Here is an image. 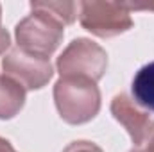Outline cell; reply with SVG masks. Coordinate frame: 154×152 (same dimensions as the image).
Wrapping results in <instances>:
<instances>
[{
  "instance_id": "obj_9",
  "label": "cell",
  "mask_w": 154,
  "mask_h": 152,
  "mask_svg": "<svg viewBox=\"0 0 154 152\" xmlns=\"http://www.w3.org/2000/svg\"><path fill=\"white\" fill-rule=\"evenodd\" d=\"M31 9L36 11H43L47 14H50L52 18H56L59 23L63 25H70L75 22L77 16V2H70V0H45V2H31Z\"/></svg>"
},
{
  "instance_id": "obj_12",
  "label": "cell",
  "mask_w": 154,
  "mask_h": 152,
  "mask_svg": "<svg viewBox=\"0 0 154 152\" xmlns=\"http://www.w3.org/2000/svg\"><path fill=\"white\" fill-rule=\"evenodd\" d=\"M0 152H18V150L11 145V141H9V140H5V138H2V136H0Z\"/></svg>"
},
{
  "instance_id": "obj_7",
  "label": "cell",
  "mask_w": 154,
  "mask_h": 152,
  "mask_svg": "<svg viewBox=\"0 0 154 152\" xmlns=\"http://www.w3.org/2000/svg\"><path fill=\"white\" fill-rule=\"evenodd\" d=\"M25 90L11 77H0V120H11L25 106Z\"/></svg>"
},
{
  "instance_id": "obj_14",
  "label": "cell",
  "mask_w": 154,
  "mask_h": 152,
  "mask_svg": "<svg viewBox=\"0 0 154 152\" xmlns=\"http://www.w3.org/2000/svg\"><path fill=\"white\" fill-rule=\"evenodd\" d=\"M149 143H151V145H152V147H154V136H152V138H151V140H149Z\"/></svg>"
},
{
  "instance_id": "obj_6",
  "label": "cell",
  "mask_w": 154,
  "mask_h": 152,
  "mask_svg": "<svg viewBox=\"0 0 154 152\" xmlns=\"http://www.w3.org/2000/svg\"><path fill=\"white\" fill-rule=\"evenodd\" d=\"M109 111L113 118L129 132L134 147H143L154 136V114L138 106L131 95L127 93L115 95Z\"/></svg>"
},
{
  "instance_id": "obj_13",
  "label": "cell",
  "mask_w": 154,
  "mask_h": 152,
  "mask_svg": "<svg viewBox=\"0 0 154 152\" xmlns=\"http://www.w3.org/2000/svg\"><path fill=\"white\" fill-rule=\"evenodd\" d=\"M129 152H154V147L151 143H147L145 147H134L133 150H129Z\"/></svg>"
},
{
  "instance_id": "obj_8",
  "label": "cell",
  "mask_w": 154,
  "mask_h": 152,
  "mask_svg": "<svg viewBox=\"0 0 154 152\" xmlns=\"http://www.w3.org/2000/svg\"><path fill=\"white\" fill-rule=\"evenodd\" d=\"M133 100L145 111L154 113V61L143 65L131 82Z\"/></svg>"
},
{
  "instance_id": "obj_2",
  "label": "cell",
  "mask_w": 154,
  "mask_h": 152,
  "mask_svg": "<svg viewBox=\"0 0 154 152\" xmlns=\"http://www.w3.org/2000/svg\"><path fill=\"white\" fill-rule=\"evenodd\" d=\"M65 36V25L50 14L32 9V13L22 18L14 27V38L18 48L48 59L61 45Z\"/></svg>"
},
{
  "instance_id": "obj_1",
  "label": "cell",
  "mask_w": 154,
  "mask_h": 152,
  "mask_svg": "<svg viewBox=\"0 0 154 152\" xmlns=\"http://www.w3.org/2000/svg\"><path fill=\"white\" fill-rule=\"evenodd\" d=\"M100 90L97 82L82 77H61L54 84V104L59 116L81 125L93 120L100 111Z\"/></svg>"
},
{
  "instance_id": "obj_11",
  "label": "cell",
  "mask_w": 154,
  "mask_h": 152,
  "mask_svg": "<svg viewBox=\"0 0 154 152\" xmlns=\"http://www.w3.org/2000/svg\"><path fill=\"white\" fill-rule=\"evenodd\" d=\"M9 47H11V36H9V32L0 25V56H2Z\"/></svg>"
},
{
  "instance_id": "obj_15",
  "label": "cell",
  "mask_w": 154,
  "mask_h": 152,
  "mask_svg": "<svg viewBox=\"0 0 154 152\" xmlns=\"http://www.w3.org/2000/svg\"><path fill=\"white\" fill-rule=\"evenodd\" d=\"M0 20H2V7H0Z\"/></svg>"
},
{
  "instance_id": "obj_3",
  "label": "cell",
  "mask_w": 154,
  "mask_h": 152,
  "mask_svg": "<svg viewBox=\"0 0 154 152\" xmlns=\"http://www.w3.org/2000/svg\"><path fill=\"white\" fill-rule=\"evenodd\" d=\"M79 5V23L97 38H115L133 29L134 22L127 4L82 0Z\"/></svg>"
},
{
  "instance_id": "obj_10",
  "label": "cell",
  "mask_w": 154,
  "mask_h": 152,
  "mask_svg": "<svg viewBox=\"0 0 154 152\" xmlns=\"http://www.w3.org/2000/svg\"><path fill=\"white\" fill-rule=\"evenodd\" d=\"M63 152H104L97 143L93 141H88V140H77L72 141L70 145H66Z\"/></svg>"
},
{
  "instance_id": "obj_4",
  "label": "cell",
  "mask_w": 154,
  "mask_h": 152,
  "mask_svg": "<svg viewBox=\"0 0 154 152\" xmlns=\"http://www.w3.org/2000/svg\"><path fill=\"white\" fill-rule=\"evenodd\" d=\"M61 77H82L99 82L108 70L106 50L88 38L72 39L56 61Z\"/></svg>"
},
{
  "instance_id": "obj_5",
  "label": "cell",
  "mask_w": 154,
  "mask_h": 152,
  "mask_svg": "<svg viewBox=\"0 0 154 152\" xmlns=\"http://www.w3.org/2000/svg\"><path fill=\"white\" fill-rule=\"evenodd\" d=\"M2 68L4 75L16 81L25 91L41 90L43 86L48 84V81L54 75L48 59L23 52L18 47L9 50V54H5V57L2 59Z\"/></svg>"
}]
</instances>
